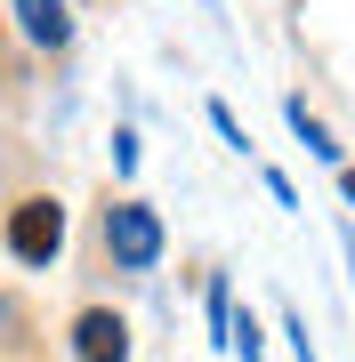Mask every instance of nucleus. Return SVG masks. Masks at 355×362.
<instances>
[{
	"instance_id": "1",
	"label": "nucleus",
	"mask_w": 355,
	"mask_h": 362,
	"mask_svg": "<svg viewBox=\"0 0 355 362\" xmlns=\"http://www.w3.org/2000/svg\"><path fill=\"white\" fill-rule=\"evenodd\" d=\"M106 250H113V266L121 274H154L162 266V218H154V202H113L106 209Z\"/></svg>"
},
{
	"instance_id": "2",
	"label": "nucleus",
	"mask_w": 355,
	"mask_h": 362,
	"mask_svg": "<svg viewBox=\"0 0 355 362\" xmlns=\"http://www.w3.org/2000/svg\"><path fill=\"white\" fill-rule=\"evenodd\" d=\"M57 250H65V202L57 194H33L9 209V258L16 266H57Z\"/></svg>"
},
{
	"instance_id": "3",
	"label": "nucleus",
	"mask_w": 355,
	"mask_h": 362,
	"mask_svg": "<svg viewBox=\"0 0 355 362\" xmlns=\"http://www.w3.org/2000/svg\"><path fill=\"white\" fill-rule=\"evenodd\" d=\"M73 354H81V362H130V322L106 314V306H89V314L73 322Z\"/></svg>"
},
{
	"instance_id": "4",
	"label": "nucleus",
	"mask_w": 355,
	"mask_h": 362,
	"mask_svg": "<svg viewBox=\"0 0 355 362\" xmlns=\"http://www.w3.org/2000/svg\"><path fill=\"white\" fill-rule=\"evenodd\" d=\"M9 16H16V33H25L33 49H65V40H73L65 0H9Z\"/></svg>"
},
{
	"instance_id": "5",
	"label": "nucleus",
	"mask_w": 355,
	"mask_h": 362,
	"mask_svg": "<svg viewBox=\"0 0 355 362\" xmlns=\"http://www.w3.org/2000/svg\"><path fill=\"white\" fill-rule=\"evenodd\" d=\"M283 113H291V129H299V145H307V153H315V161H339V145H331V129H323L315 113H307V97H291Z\"/></svg>"
},
{
	"instance_id": "6",
	"label": "nucleus",
	"mask_w": 355,
	"mask_h": 362,
	"mask_svg": "<svg viewBox=\"0 0 355 362\" xmlns=\"http://www.w3.org/2000/svg\"><path fill=\"white\" fill-rule=\"evenodd\" d=\"M210 129H218L226 145H235V153H242V145H250V137H242V121H235V105H218V97H210Z\"/></svg>"
},
{
	"instance_id": "7",
	"label": "nucleus",
	"mask_w": 355,
	"mask_h": 362,
	"mask_svg": "<svg viewBox=\"0 0 355 362\" xmlns=\"http://www.w3.org/2000/svg\"><path fill=\"white\" fill-rule=\"evenodd\" d=\"M283 338H291V354H299V362H315V338H307L299 314H283Z\"/></svg>"
},
{
	"instance_id": "8",
	"label": "nucleus",
	"mask_w": 355,
	"mask_h": 362,
	"mask_svg": "<svg viewBox=\"0 0 355 362\" xmlns=\"http://www.w3.org/2000/svg\"><path fill=\"white\" fill-rule=\"evenodd\" d=\"M113 169H137V129H113Z\"/></svg>"
},
{
	"instance_id": "9",
	"label": "nucleus",
	"mask_w": 355,
	"mask_h": 362,
	"mask_svg": "<svg viewBox=\"0 0 355 362\" xmlns=\"http://www.w3.org/2000/svg\"><path fill=\"white\" fill-rule=\"evenodd\" d=\"M339 194H347V202H355V169H339Z\"/></svg>"
},
{
	"instance_id": "10",
	"label": "nucleus",
	"mask_w": 355,
	"mask_h": 362,
	"mask_svg": "<svg viewBox=\"0 0 355 362\" xmlns=\"http://www.w3.org/2000/svg\"><path fill=\"white\" fill-rule=\"evenodd\" d=\"M347 274H355V233H347Z\"/></svg>"
}]
</instances>
